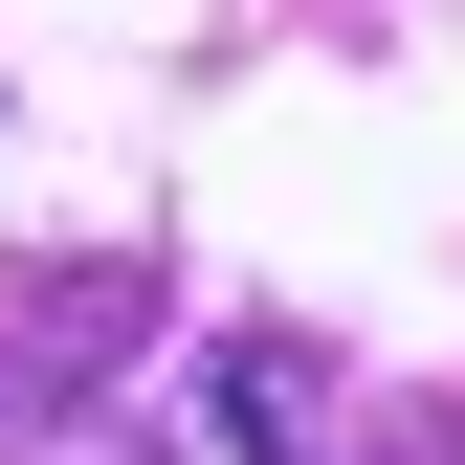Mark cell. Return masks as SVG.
Returning <instances> with one entry per match:
<instances>
[{
	"instance_id": "6da1fadb",
	"label": "cell",
	"mask_w": 465,
	"mask_h": 465,
	"mask_svg": "<svg viewBox=\"0 0 465 465\" xmlns=\"http://www.w3.org/2000/svg\"><path fill=\"white\" fill-rule=\"evenodd\" d=\"M178 465H332V399L288 332H222V355L178 377Z\"/></svg>"
},
{
	"instance_id": "7a4b0ae2",
	"label": "cell",
	"mask_w": 465,
	"mask_h": 465,
	"mask_svg": "<svg viewBox=\"0 0 465 465\" xmlns=\"http://www.w3.org/2000/svg\"><path fill=\"white\" fill-rule=\"evenodd\" d=\"M134 311H155L134 266H45L23 311H0V421H67V399H89V355H134Z\"/></svg>"
}]
</instances>
